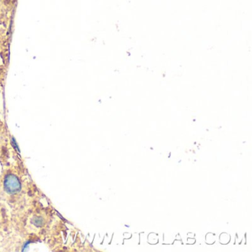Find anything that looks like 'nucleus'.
Listing matches in <instances>:
<instances>
[{"label": "nucleus", "instance_id": "1", "mask_svg": "<svg viewBox=\"0 0 252 252\" xmlns=\"http://www.w3.org/2000/svg\"><path fill=\"white\" fill-rule=\"evenodd\" d=\"M19 0H0V86L5 84L10 66L11 45Z\"/></svg>", "mask_w": 252, "mask_h": 252}]
</instances>
